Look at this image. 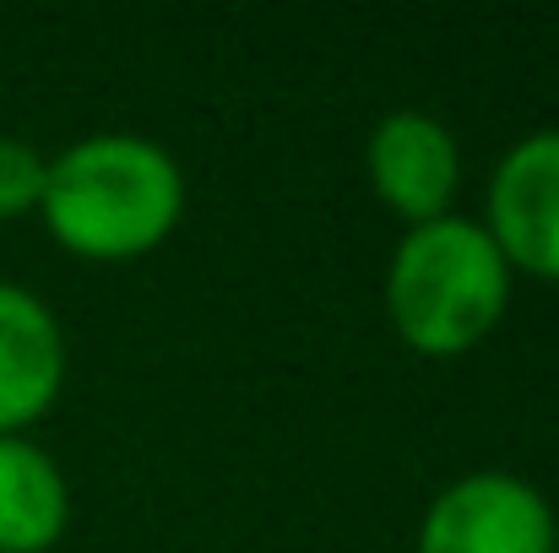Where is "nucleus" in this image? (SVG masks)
I'll return each instance as SVG.
<instances>
[{
	"instance_id": "nucleus-1",
	"label": "nucleus",
	"mask_w": 559,
	"mask_h": 553,
	"mask_svg": "<svg viewBox=\"0 0 559 553\" xmlns=\"http://www.w3.org/2000/svg\"><path fill=\"white\" fill-rule=\"evenodd\" d=\"M38 212L66 250L87 261H131L175 233L186 212V175L158 142L98 131L71 142L44 169Z\"/></svg>"
},
{
	"instance_id": "nucleus-2",
	"label": "nucleus",
	"mask_w": 559,
	"mask_h": 553,
	"mask_svg": "<svg viewBox=\"0 0 559 553\" xmlns=\"http://www.w3.org/2000/svg\"><path fill=\"white\" fill-rule=\"evenodd\" d=\"M511 304V266L484 223L435 217L402 233L385 272V310L396 337L424 359L478 348Z\"/></svg>"
},
{
	"instance_id": "nucleus-3",
	"label": "nucleus",
	"mask_w": 559,
	"mask_h": 553,
	"mask_svg": "<svg viewBox=\"0 0 559 553\" xmlns=\"http://www.w3.org/2000/svg\"><path fill=\"white\" fill-rule=\"evenodd\" d=\"M549 500L511 472H473L435 494L418 553H555Z\"/></svg>"
},
{
	"instance_id": "nucleus-4",
	"label": "nucleus",
	"mask_w": 559,
	"mask_h": 553,
	"mask_svg": "<svg viewBox=\"0 0 559 553\" xmlns=\"http://www.w3.org/2000/svg\"><path fill=\"white\" fill-rule=\"evenodd\" d=\"M484 228L511 272L559 282V131L522 136L495 164Z\"/></svg>"
},
{
	"instance_id": "nucleus-5",
	"label": "nucleus",
	"mask_w": 559,
	"mask_h": 553,
	"mask_svg": "<svg viewBox=\"0 0 559 553\" xmlns=\"http://www.w3.org/2000/svg\"><path fill=\"white\" fill-rule=\"evenodd\" d=\"M365 158H370L374 195L396 217H407V228L451 212V195L462 184V147L435 115H424V109L385 115L374 125Z\"/></svg>"
},
{
	"instance_id": "nucleus-6",
	"label": "nucleus",
	"mask_w": 559,
	"mask_h": 553,
	"mask_svg": "<svg viewBox=\"0 0 559 553\" xmlns=\"http://www.w3.org/2000/svg\"><path fill=\"white\" fill-rule=\"evenodd\" d=\"M66 380V337L49 304L16 282H0V434L44 418Z\"/></svg>"
},
{
	"instance_id": "nucleus-7",
	"label": "nucleus",
	"mask_w": 559,
	"mask_h": 553,
	"mask_svg": "<svg viewBox=\"0 0 559 553\" xmlns=\"http://www.w3.org/2000/svg\"><path fill=\"white\" fill-rule=\"evenodd\" d=\"M71 521V494L49 450L0 434V553H44Z\"/></svg>"
},
{
	"instance_id": "nucleus-8",
	"label": "nucleus",
	"mask_w": 559,
	"mask_h": 553,
	"mask_svg": "<svg viewBox=\"0 0 559 553\" xmlns=\"http://www.w3.org/2000/svg\"><path fill=\"white\" fill-rule=\"evenodd\" d=\"M44 158L38 147L16 142V136H0V217H16L27 206H38L44 195Z\"/></svg>"
}]
</instances>
